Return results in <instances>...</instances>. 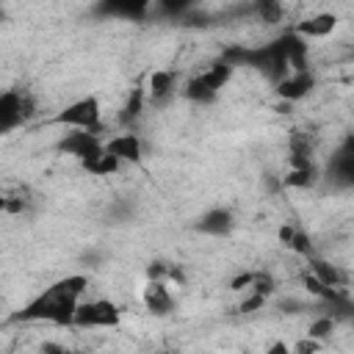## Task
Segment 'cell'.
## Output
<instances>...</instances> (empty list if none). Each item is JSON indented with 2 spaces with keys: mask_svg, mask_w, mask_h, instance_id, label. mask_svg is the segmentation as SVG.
<instances>
[{
  "mask_svg": "<svg viewBox=\"0 0 354 354\" xmlns=\"http://www.w3.org/2000/svg\"><path fill=\"white\" fill-rule=\"evenodd\" d=\"M144 105H147V94H144V88L138 86V88L130 91L127 102L122 105V111H119V124H122V127H133V124L141 119Z\"/></svg>",
  "mask_w": 354,
  "mask_h": 354,
  "instance_id": "obj_16",
  "label": "cell"
},
{
  "mask_svg": "<svg viewBox=\"0 0 354 354\" xmlns=\"http://www.w3.org/2000/svg\"><path fill=\"white\" fill-rule=\"evenodd\" d=\"M249 285H252V271H241V274H235L232 279H230V290H235V293H246L249 290Z\"/></svg>",
  "mask_w": 354,
  "mask_h": 354,
  "instance_id": "obj_27",
  "label": "cell"
},
{
  "mask_svg": "<svg viewBox=\"0 0 354 354\" xmlns=\"http://www.w3.org/2000/svg\"><path fill=\"white\" fill-rule=\"evenodd\" d=\"M47 124H64V127H72V130L100 133L102 130V105L94 94L80 97V100L69 102L66 108H61L55 116H50Z\"/></svg>",
  "mask_w": 354,
  "mask_h": 354,
  "instance_id": "obj_2",
  "label": "cell"
},
{
  "mask_svg": "<svg viewBox=\"0 0 354 354\" xmlns=\"http://www.w3.org/2000/svg\"><path fill=\"white\" fill-rule=\"evenodd\" d=\"M183 94H185V100H191V102H196V105H210V102L218 97V88L207 80L205 72H199V75L188 77V83L183 86Z\"/></svg>",
  "mask_w": 354,
  "mask_h": 354,
  "instance_id": "obj_14",
  "label": "cell"
},
{
  "mask_svg": "<svg viewBox=\"0 0 354 354\" xmlns=\"http://www.w3.org/2000/svg\"><path fill=\"white\" fill-rule=\"evenodd\" d=\"M313 88H315V75H313L310 69H304V72H290L285 80L277 83V97H279L282 102L293 105V102L304 100Z\"/></svg>",
  "mask_w": 354,
  "mask_h": 354,
  "instance_id": "obj_8",
  "label": "cell"
},
{
  "mask_svg": "<svg viewBox=\"0 0 354 354\" xmlns=\"http://www.w3.org/2000/svg\"><path fill=\"white\" fill-rule=\"evenodd\" d=\"M72 348L69 346H64V343H58V340H44L41 346H39V354H69Z\"/></svg>",
  "mask_w": 354,
  "mask_h": 354,
  "instance_id": "obj_28",
  "label": "cell"
},
{
  "mask_svg": "<svg viewBox=\"0 0 354 354\" xmlns=\"http://www.w3.org/2000/svg\"><path fill=\"white\" fill-rule=\"evenodd\" d=\"M246 293H257V296H263V299L274 296V293H277V279H274V274L266 271V268L252 271V285H249Z\"/></svg>",
  "mask_w": 354,
  "mask_h": 354,
  "instance_id": "obj_19",
  "label": "cell"
},
{
  "mask_svg": "<svg viewBox=\"0 0 354 354\" xmlns=\"http://www.w3.org/2000/svg\"><path fill=\"white\" fill-rule=\"evenodd\" d=\"M335 326H337V318H335V315H318V318L307 326V337H313V340L324 343V340H329V337H332Z\"/></svg>",
  "mask_w": 354,
  "mask_h": 354,
  "instance_id": "obj_20",
  "label": "cell"
},
{
  "mask_svg": "<svg viewBox=\"0 0 354 354\" xmlns=\"http://www.w3.org/2000/svg\"><path fill=\"white\" fill-rule=\"evenodd\" d=\"M315 166V133L304 127H293L288 133V169Z\"/></svg>",
  "mask_w": 354,
  "mask_h": 354,
  "instance_id": "obj_4",
  "label": "cell"
},
{
  "mask_svg": "<svg viewBox=\"0 0 354 354\" xmlns=\"http://www.w3.org/2000/svg\"><path fill=\"white\" fill-rule=\"evenodd\" d=\"M232 227H235V216H232L227 207H213V210H207V213L196 221V230H199V232H205V235H216V238L230 235Z\"/></svg>",
  "mask_w": 354,
  "mask_h": 354,
  "instance_id": "obj_13",
  "label": "cell"
},
{
  "mask_svg": "<svg viewBox=\"0 0 354 354\" xmlns=\"http://www.w3.org/2000/svg\"><path fill=\"white\" fill-rule=\"evenodd\" d=\"M69 354H86V351H80V348H72V351H69Z\"/></svg>",
  "mask_w": 354,
  "mask_h": 354,
  "instance_id": "obj_33",
  "label": "cell"
},
{
  "mask_svg": "<svg viewBox=\"0 0 354 354\" xmlns=\"http://www.w3.org/2000/svg\"><path fill=\"white\" fill-rule=\"evenodd\" d=\"M266 307V299L263 296H257V293H243V299H241V304L235 307L241 315H252V313H257V310H263Z\"/></svg>",
  "mask_w": 354,
  "mask_h": 354,
  "instance_id": "obj_23",
  "label": "cell"
},
{
  "mask_svg": "<svg viewBox=\"0 0 354 354\" xmlns=\"http://www.w3.org/2000/svg\"><path fill=\"white\" fill-rule=\"evenodd\" d=\"M288 249H290V252H296V254H299V257H304V260L315 254V246H313V238H310V235H307V232H304L301 227H296V232H293V238H290V243H288Z\"/></svg>",
  "mask_w": 354,
  "mask_h": 354,
  "instance_id": "obj_22",
  "label": "cell"
},
{
  "mask_svg": "<svg viewBox=\"0 0 354 354\" xmlns=\"http://www.w3.org/2000/svg\"><path fill=\"white\" fill-rule=\"evenodd\" d=\"M80 166H83V171H88V174H94V177H111V174H116L119 171V160L116 158H111L105 149H100L97 155H91V158H86V160H80Z\"/></svg>",
  "mask_w": 354,
  "mask_h": 354,
  "instance_id": "obj_17",
  "label": "cell"
},
{
  "mask_svg": "<svg viewBox=\"0 0 354 354\" xmlns=\"http://www.w3.org/2000/svg\"><path fill=\"white\" fill-rule=\"evenodd\" d=\"M25 124L22 113V88H6L0 91V136L14 133Z\"/></svg>",
  "mask_w": 354,
  "mask_h": 354,
  "instance_id": "obj_7",
  "label": "cell"
},
{
  "mask_svg": "<svg viewBox=\"0 0 354 354\" xmlns=\"http://www.w3.org/2000/svg\"><path fill=\"white\" fill-rule=\"evenodd\" d=\"M335 28H337V17L329 11H321V14H310L301 22H296L290 28V33H296L301 41H307V39H326Z\"/></svg>",
  "mask_w": 354,
  "mask_h": 354,
  "instance_id": "obj_11",
  "label": "cell"
},
{
  "mask_svg": "<svg viewBox=\"0 0 354 354\" xmlns=\"http://www.w3.org/2000/svg\"><path fill=\"white\" fill-rule=\"evenodd\" d=\"M141 301H144L147 313H152L158 318H166L174 310V296L169 290V282H152V279H147V285L141 290Z\"/></svg>",
  "mask_w": 354,
  "mask_h": 354,
  "instance_id": "obj_9",
  "label": "cell"
},
{
  "mask_svg": "<svg viewBox=\"0 0 354 354\" xmlns=\"http://www.w3.org/2000/svg\"><path fill=\"white\" fill-rule=\"evenodd\" d=\"M102 149V141L97 133H88V130H69L61 141H58V152L64 155H72L77 160H86L91 155H97Z\"/></svg>",
  "mask_w": 354,
  "mask_h": 354,
  "instance_id": "obj_5",
  "label": "cell"
},
{
  "mask_svg": "<svg viewBox=\"0 0 354 354\" xmlns=\"http://www.w3.org/2000/svg\"><path fill=\"white\" fill-rule=\"evenodd\" d=\"M254 11H257V17H260L266 25H277V22H282V17H285V6H282V3H274V0H260V3L254 6Z\"/></svg>",
  "mask_w": 354,
  "mask_h": 354,
  "instance_id": "obj_21",
  "label": "cell"
},
{
  "mask_svg": "<svg viewBox=\"0 0 354 354\" xmlns=\"http://www.w3.org/2000/svg\"><path fill=\"white\" fill-rule=\"evenodd\" d=\"M158 354H177V351H174V348H160Z\"/></svg>",
  "mask_w": 354,
  "mask_h": 354,
  "instance_id": "obj_32",
  "label": "cell"
},
{
  "mask_svg": "<svg viewBox=\"0 0 354 354\" xmlns=\"http://www.w3.org/2000/svg\"><path fill=\"white\" fill-rule=\"evenodd\" d=\"M307 274H313L324 288H348L346 271H340L335 263H329V260H324L318 254L307 257Z\"/></svg>",
  "mask_w": 354,
  "mask_h": 354,
  "instance_id": "obj_12",
  "label": "cell"
},
{
  "mask_svg": "<svg viewBox=\"0 0 354 354\" xmlns=\"http://www.w3.org/2000/svg\"><path fill=\"white\" fill-rule=\"evenodd\" d=\"M321 171H318V163L315 166H307V169H288V174L282 177V185L285 188H296V191H307L318 183Z\"/></svg>",
  "mask_w": 354,
  "mask_h": 354,
  "instance_id": "obj_18",
  "label": "cell"
},
{
  "mask_svg": "<svg viewBox=\"0 0 354 354\" xmlns=\"http://www.w3.org/2000/svg\"><path fill=\"white\" fill-rule=\"evenodd\" d=\"M3 188H6V210L3 213H8V216H22L28 207H30V202H33V191H30V185H25V183H3Z\"/></svg>",
  "mask_w": 354,
  "mask_h": 354,
  "instance_id": "obj_15",
  "label": "cell"
},
{
  "mask_svg": "<svg viewBox=\"0 0 354 354\" xmlns=\"http://www.w3.org/2000/svg\"><path fill=\"white\" fill-rule=\"evenodd\" d=\"M263 354H290V346H288L285 340H274Z\"/></svg>",
  "mask_w": 354,
  "mask_h": 354,
  "instance_id": "obj_30",
  "label": "cell"
},
{
  "mask_svg": "<svg viewBox=\"0 0 354 354\" xmlns=\"http://www.w3.org/2000/svg\"><path fill=\"white\" fill-rule=\"evenodd\" d=\"M3 354H14V351H3Z\"/></svg>",
  "mask_w": 354,
  "mask_h": 354,
  "instance_id": "obj_34",
  "label": "cell"
},
{
  "mask_svg": "<svg viewBox=\"0 0 354 354\" xmlns=\"http://www.w3.org/2000/svg\"><path fill=\"white\" fill-rule=\"evenodd\" d=\"M6 210V188H3V183H0V213Z\"/></svg>",
  "mask_w": 354,
  "mask_h": 354,
  "instance_id": "obj_31",
  "label": "cell"
},
{
  "mask_svg": "<svg viewBox=\"0 0 354 354\" xmlns=\"http://www.w3.org/2000/svg\"><path fill=\"white\" fill-rule=\"evenodd\" d=\"M22 113H25V122H30L39 113V102H36L30 88H22Z\"/></svg>",
  "mask_w": 354,
  "mask_h": 354,
  "instance_id": "obj_26",
  "label": "cell"
},
{
  "mask_svg": "<svg viewBox=\"0 0 354 354\" xmlns=\"http://www.w3.org/2000/svg\"><path fill=\"white\" fill-rule=\"evenodd\" d=\"M72 326H77V329H119L122 326V310L111 299L80 301L75 310Z\"/></svg>",
  "mask_w": 354,
  "mask_h": 354,
  "instance_id": "obj_3",
  "label": "cell"
},
{
  "mask_svg": "<svg viewBox=\"0 0 354 354\" xmlns=\"http://www.w3.org/2000/svg\"><path fill=\"white\" fill-rule=\"evenodd\" d=\"M293 232H296V224H282V227L277 230L279 243H282V246H288V243H290V238H293Z\"/></svg>",
  "mask_w": 354,
  "mask_h": 354,
  "instance_id": "obj_29",
  "label": "cell"
},
{
  "mask_svg": "<svg viewBox=\"0 0 354 354\" xmlns=\"http://www.w3.org/2000/svg\"><path fill=\"white\" fill-rule=\"evenodd\" d=\"M88 290L86 274H69L55 279L50 288H44L36 299H30L19 313H14V321H44L55 326H72L75 310L83 301V293Z\"/></svg>",
  "mask_w": 354,
  "mask_h": 354,
  "instance_id": "obj_1",
  "label": "cell"
},
{
  "mask_svg": "<svg viewBox=\"0 0 354 354\" xmlns=\"http://www.w3.org/2000/svg\"><path fill=\"white\" fill-rule=\"evenodd\" d=\"M166 274H169V263L166 260H152L147 266V279H152V282H166Z\"/></svg>",
  "mask_w": 354,
  "mask_h": 354,
  "instance_id": "obj_25",
  "label": "cell"
},
{
  "mask_svg": "<svg viewBox=\"0 0 354 354\" xmlns=\"http://www.w3.org/2000/svg\"><path fill=\"white\" fill-rule=\"evenodd\" d=\"M102 149L111 158H116L119 163H141V158H144V144H141V138L133 130H124L119 136H111L102 144Z\"/></svg>",
  "mask_w": 354,
  "mask_h": 354,
  "instance_id": "obj_6",
  "label": "cell"
},
{
  "mask_svg": "<svg viewBox=\"0 0 354 354\" xmlns=\"http://www.w3.org/2000/svg\"><path fill=\"white\" fill-rule=\"evenodd\" d=\"M321 346L324 343H318V340H313V337H299L293 346H290V354H318L321 351Z\"/></svg>",
  "mask_w": 354,
  "mask_h": 354,
  "instance_id": "obj_24",
  "label": "cell"
},
{
  "mask_svg": "<svg viewBox=\"0 0 354 354\" xmlns=\"http://www.w3.org/2000/svg\"><path fill=\"white\" fill-rule=\"evenodd\" d=\"M177 91V72L174 69H155L147 80V102L152 105H166Z\"/></svg>",
  "mask_w": 354,
  "mask_h": 354,
  "instance_id": "obj_10",
  "label": "cell"
}]
</instances>
